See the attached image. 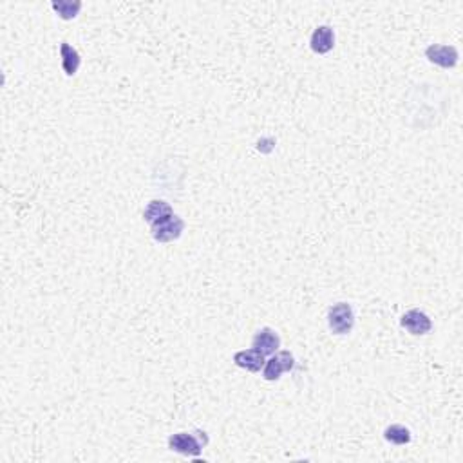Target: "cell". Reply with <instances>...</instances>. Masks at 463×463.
I'll return each instance as SVG.
<instances>
[{
	"mask_svg": "<svg viewBox=\"0 0 463 463\" xmlns=\"http://www.w3.org/2000/svg\"><path fill=\"white\" fill-rule=\"evenodd\" d=\"M384 438L393 445H407L411 442V430L406 426L393 423L384 430Z\"/></svg>",
	"mask_w": 463,
	"mask_h": 463,
	"instance_id": "cell-13",
	"label": "cell"
},
{
	"mask_svg": "<svg viewBox=\"0 0 463 463\" xmlns=\"http://www.w3.org/2000/svg\"><path fill=\"white\" fill-rule=\"evenodd\" d=\"M252 348L257 349L264 357H271L274 353L279 351L281 348V339L277 332L271 328H262L252 339Z\"/></svg>",
	"mask_w": 463,
	"mask_h": 463,
	"instance_id": "cell-7",
	"label": "cell"
},
{
	"mask_svg": "<svg viewBox=\"0 0 463 463\" xmlns=\"http://www.w3.org/2000/svg\"><path fill=\"white\" fill-rule=\"evenodd\" d=\"M60 57H61V69H64V73H66L67 76H74V74L78 73L82 58H80L78 51L74 49L73 45L67 44V42H61Z\"/></svg>",
	"mask_w": 463,
	"mask_h": 463,
	"instance_id": "cell-10",
	"label": "cell"
},
{
	"mask_svg": "<svg viewBox=\"0 0 463 463\" xmlns=\"http://www.w3.org/2000/svg\"><path fill=\"white\" fill-rule=\"evenodd\" d=\"M426 57L430 64H435L442 69H452L459 60V53L455 45L445 44H430L426 49Z\"/></svg>",
	"mask_w": 463,
	"mask_h": 463,
	"instance_id": "cell-5",
	"label": "cell"
},
{
	"mask_svg": "<svg viewBox=\"0 0 463 463\" xmlns=\"http://www.w3.org/2000/svg\"><path fill=\"white\" fill-rule=\"evenodd\" d=\"M184 230V221L172 213V216H168V218L160 219L154 225H151V234L154 238V241L158 242H172L176 239L181 238Z\"/></svg>",
	"mask_w": 463,
	"mask_h": 463,
	"instance_id": "cell-3",
	"label": "cell"
},
{
	"mask_svg": "<svg viewBox=\"0 0 463 463\" xmlns=\"http://www.w3.org/2000/svg\"><path fill=\"white\" fill-rule=\"evenodd\" d=\"M295 368V358L290 351H277L274 353L262 368V378L268 382L279 380L281 375L288 373L291 369Z\"/></svg>",
	"mask_w": 463,
	"mask_h": 463,
	"instance_id": "cell-4",
	"label": "cell"
},
{
	"mask_svg": "<svg viewBox=\"0 0 463 463\" xmlns=\"http://www.w3.org/2000/svg\"><path fill=\"white\" fill-rule=\"evenodd\" d=\"M206 443H209V438L205 433H199V430L196 435L194 433H176L168 438V449L183 456H199Z\"/></svg>",
	"mask_w": 463,
	"mask_h": 463,
	"instance_id": "cell-1",
	"label": "cell"
},
{
	"mask_svg": "<svg viewBox=\"0 0 463 463\" xmlns=\"http://www.w3.org/2000/svg\"><path fill=\"white\" fill-rule=\"evenodd\" d=\"M400 324H402L404 329H407L414 336L427 335L433 329V322H430L429 315L420 312V310H409V312L404 313Z\"/></svg>",
	"mask_w": 463,
	"mask_h": 463,
	"instance_id": "cell-6",
	"label": "cell"
},
{
	"mask_svg": "<svg viewBox=\"0 0 463 463\" xmlns=\"http://www.w3.org/2000/svg\"><path fill=\"white\" fill-rule=\"evenodd\" d=\"M310 47L317 54L329 53L335 47V31L332 25H319L310 38Z\"/></svg>",
	"mask_w": 463,
	"mask_h": 463,
	"instance_id": "cell-8",
	"label": "cell"
},
{
	"mask_svg": "<svg viewBox=\"0 0 463 463\" xmlns=\"http://www.w3.org/2000/svg\"><path fill=\"white\" fill-rule=\"evenodd\" d=\"M172 213L174 210L168 203L160 201V199H154V201L148 203L147 209H145L143 219L148 223V225H154L156 221H160V219L163 218H168V216H172Z\"/></svg>",
	"mask_w": 463,
	"mask_h": 463,
	"instance_id": "cell-11",
	"label": "cell"
},
{
	"mask_svg": "<svg viewBox=\"0 0 463 463\" xmlns=\"http://www.w3.org/2000/svg\"><path fill=\"white\" fill-rule=\"evenodd\" d=\"M264 355L257 351V349H242V351H238L234 355V364L238 368L246 369L250 373H259L262 368H264Z\"/></svg>",
	"mask_w": 463,
	"mask_h": 463,
	"instance_id": "cell-9",
	"label": "cell"
},
{
	"mask_svg": "<svg viewBox=\"0 0 463 463\" xmlns=\"http://www.w3.org/2000/svg\"><path fill=\"white\" fill-rule=\"evenodd\" d=\"M51 8L58 13V17L61 20H73V18L78 17L80 9H82V2L80 0H53L51 2Z\"/></svg>",
	"mask_w": 463,
	"mask_h": 463,
	"instance_id": "cell-12",
	"label": "cell"
},
{
	"mask_svg": "<svg viewBox=\"0 0 463 463\" xmlns=\"http://www.w3.org/2000/svg\"><path fill=\"white\" fill-rule=\"evenodd\" d=\"M328 326L335 335H348L355 326V313L351 304L336 303L329 307Z\"/></svg>",
	"mask_w": 463,
	"mask_h": 463,
	"instance_id": "cell-2",
	"label": "cell"
}]
</instances>
